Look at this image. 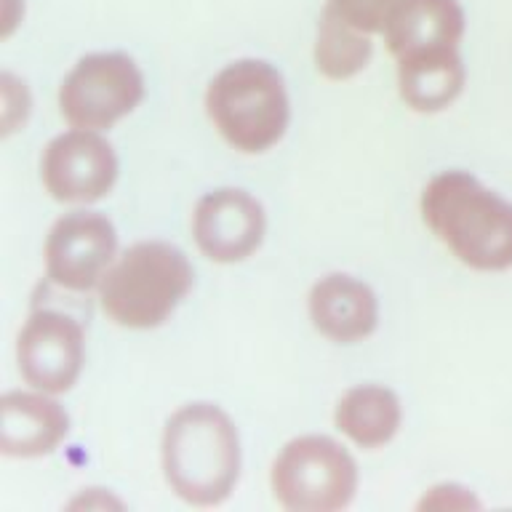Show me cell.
Returning a JSON list of instances; mask_svg holds the SVG:
<instances>
[{
	"mask_svg": "<svg viewBox=\"0 0 512 512\" xmlns=\"http://www.w3.org/2000/svg\"><path fill=\"white\" fill-rule=\"evenodd\" d=\"M480 499L470 488L456 483H440L432 486L419 502V510H478Z\"/></svg>",
	"mask_w": 512,
	"mask_h": 512,
	"instance_id": "19",
	"label": "cell"
},
{
	"mask_svg": "<svg viewBox=\"0 0 512 512\" xmlns=\"http://www.w3.org/2000/svg\"><path fill=\"white\" fill-rule=\"evenodd\" d=\"M360 486L355 456L328 435H299L270 467L272 499L288 512H336L350 507Z\"/></svg>",
	"mask_w": 512,
	"mask_h": 512,
	"instance_id": "5",
	"label": "cell"
},
{
	"mask_svg": "<svg viewBox=\"0 0 512 512\" xmlns=\"http://www.w3.org/2000/svg\"><path fill=\"white\" fill-rule=\"evenodd\" d=\"M398 94L408 110L432 115L448 110L462 96L467 83L459 48H432L416 54L400 56Z\"/></svg>",
	"mask_w": 512,
	"mask_h": 512,
	"instance_id": "14",
	"label": "cell"
},
{
	"mask_svg": "<svg viewBox=\"0 0 512 512\" xmlns=\"http://www.w3.org/2000/svg\"><path fill=\"white\" fill-rule=\"evenodd\" d=\"M166 486L190 507H219L238 488L243 470L240 432L216 403L195 400L168 416L160 435Z\"/></svg>",
	"mask_w": 512,
	"mask_h": 512,
	"instance_id": "1",
	"label": "cell"
},
{
	"mask_svg": "<svg viewBox=\"0 0 512 512\" xmlns=\"http://www.w3.org/2000/svg\"><path fill=\"white\" fill-rule=\"evenodd\" d=\"M374 35L352 27L334 8H323L315 35V70L328 80H350L363 72L374 56Z\"/></svg>",
	"mask_w": 512,
	"mask_h": 512,
	"instance_id": "16",
	"label": "cell"
},
{
	"mask_svg": "<svg viewBox=\"0 0 512 512\" xmlns=\"http://www.w3.org/2000/svg\"><path fill=\"white\" fill-rule=\"evenodd\" d=\"M312 328L334 344H358L379 328V299L374 288L347 272H328L307 294Z\"/></svg>",
	"mask_w": 512,
	"mask_h": 512,
	"instance_id": "11",
	"label": "cell"
},
{
	"mask_svg": "<svg viewBox=\"0 0 512 512\" xmlns=\"http://www.w3.org/2000/svg\"><path fill=\"white\" fill-rule=\"evenodd\" d=\"M86 366V331L54 307H40L16 339V368L32 390L62 395L78 384Z\"/></svg>",
	"mask_w": 512,
	"mask_h": 512,
	"instance_id": "9",
	"label": "cell"
},
{
	"mask_svg": "<svg viewBox=\"0 0 512 512\" xmlns=\"http://www.w3.org/2000/svg\"><path fill=\"white\" fill-rule=\"evenodd\" d=\"M195 286V270L182 248L168 240H139L120 251L96 288L110 323L128 331L163 326Z\"/></svg>",
	"mask_w": 512,
	"mask_h": 512,
	"instance_id": "3",
	"label": "cell"
},
{
	"mask_svg": "<svg viewBox=\"0 0 512 512\" xmlns=\"http://www.w3.org/2000/svg\"><path fill=\"white\" fill-rule=\"evenodd\" d=\"M120 163L102 131L70 128L54 136L40 155V182L56 203L91 206L118 182Z\"/></svg>",
	"mask_w": 512,
	"mask_h": 512,
	"instance_id": "8",
	"label": "cell"
},
{
	"mask_svg": "<svg viewBox=\"0 0 512 512\" xmlns=\"http://www.w3.org/2000/svg\"><path fill=\"white\" fill-rule=\"evenodd\" d=\"M0 104H3V110H0L3 136H11L30 118L32 99L30 91H27V83L11 75V72H3L0 75Z\"/></svg>",
	"mask_w": 512,
	"mask_h": 512,
	"instance_id": "18",
	"label": "cell"
},
{
	"mask_svg": "<svg viewBox=\"0 0 512 512\" xmlns=\"http://www.w3.org/2000/svg\"><path fill=\"white\" fill-rule=\"evenodd\" d=\"M192 240L208 262L240 264L262 248L267 235L264 206L240 187H219L195 203Z\"/></svg>",
	"mask_w": 512,
	"mask_h": 512,
	"instance_id": "10",
	"label": "cell"
},
{
	"mask_svg": "<svg viewBox=\"0 0 512 512\" xmlns=\"http://www.w3.org/2000/svg\"><path fill=\"white\" fill-rule=\"evenodd\" d=\"M14 6L19 8V14H24L22 0H3V38H8V35L19 27V19H16L14 11H11Z\"/></svg>",
	"mask_w": 512,
	"mask_h": 512,
	"instance_id": "20",
	"label": "cell"
},
{
	"mask_svg": "<svg viewBox=\"0 0 512 512\" xmlns=\"http://www.w3.org/2000/svg\"><path fill=\"white\" fill-rule=\"evenodd\" d=\"M467 16L459 0H400L384 22V46L395 59L462 46Z\"/></svg>",
	"mask_w": 512,
	"mask_h": 512,
	"instance_id": "13",
	"label": "cell"
},
{
	"mask_svg": "<svg viewBox=\"0 0 512 512\" xmlns=\"http://www.w3.org/2000/svg\"><path fill=\"white\" fill-rule=\"evenodd\" d=\"M419 214L459 264L475 272L512 270V200L475 174L454 168L432 176Z\"/></svg>",
	"mask_w": 512,
	"mask_h": 512,
	"instance_id": "2",
	"label": "cell"
},
{
	"mask_svg": "<svg viewBox=\"0 0 512 512\" xmlns=\"http://www.w3.org/2000/svg\"><path fill=\"white\" fill-rule=\"evenodd\" d=\"M70 435V414L54 395L11 390L0 398V454L40 459L54 454Z\"/></svg>",
	"mask_w": 512,
	"mask_h": 512,
	"instance_id": "12",
	"label": "cell"
},
{
	"mask_svg": "<svg viewBox=\"0 0 512 512\" xmlns=\"http://www.w3.org/2000/svg\"><path fill=\"white\" fill-rule=\"evenodd\" d=\"M336 14L347 19L352 27L376 35L384 30V22L400 0H326Z\"/></svg>",
	"mask_w": 512,
	"mask_h": 512,
	"instance_id": "17",
	"label": "cell"
},
{
	"mask_svg": "<svg viewBox=\"0 0 512 512\" xmlns=\"http://www.w3.org/2000/svg\"><path fill=\"white\" fill-rule=\"evenodd\" d=\"M144 75L123 51L80 56L59 86V115L70 128L107 131L131 115L144 99Z\"/></svg>",
	"mask_w": 512,
	"mask_h": 512,
	"instance_id": "6",
	"label": "cell"
},
{
	"mask_svg": "<svg viewBox=\"0 0 512 512\" xmlns=\"http://www.w3.org/2000/svg\"><path fill=\"white\" fill-rule=\"evenodd\" d=\"M118 230L99 211L78 208L59 216L46 235V278L62 291H96L104 272L118 259Z\"/></svg>",
	"mask_w": 512,
	"mask_h": 512,
	"instance_id": "7",
	"label": "cell"
},
{
	"mask_svg": "<svg viewBox=\"0 0 512 512\" xmlns=\"http://www.w3.org/2000/svg\"><path fill=\"white\" fill-rule=\"evenodd\" d=\"M334 427L363 451L390 446L403 427V403L384 384H355L336 400Z\"/></svg>",
	"mask_w": 512,
	"mask_h": 512,
	"instance_id": "15",
	"label": "cell"
},
{
	"mask_svg": "<svg viewBox=\"0 0 512 512\" xmlns=\"http://www.w3.org/2000/svg\"><path fill=\"white\" fill-rule=\"evenodd\" d=\"M206 115L216 134L243 155H262L286 136L291 99L286 80L264 59H238L206 88Z\"/></svg>",
	"mask_w": 512,
	"mask_h": 512,
	"instance_id": "4",
	"label": "cell"
}]
</instances>
